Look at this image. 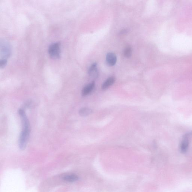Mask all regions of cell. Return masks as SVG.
Segmentation results:
<instances>
[{"label": "cell", "instance_id": "obj_1", "mask_svg": "<svg viewBox=\"0 0 192 192\" xmlns=\"http://www.w3.org/2000/svg\"><path fill=\"white\" fill-rule=\"evenodd\" d=\"M18 114L21 117L22 126V129L20 136L18 145L20 149L23 150L26 148L29 137L30 124L26 113L23 109H19L18 110Z\"/></svg>", "mask_w": 192, "mask_h": 192}, {"label": "cell", "instance_id": "obj_2", "mask_svg": "<svg viewBox=\"0 0 192 192\" xmlns=\"http://www.w3.org/2000/svg\"><path fill=\"white\" fill-rule=\"evenodd\" d=\"M60 43L52 44L49 47L48 52L50 56L52 59L57 60L60 56Z\"/></svg>", "mask_w": 192, "mask_h": 192}, {"label": "cell", "instance_id": "obj_3", "mask_svg": "<svg viewBox=\"0 0 192 192\" xmlns=\"http://www.w3.org/2000/svg\"><path fill=\"white\" fill-rule=\"evenodd\" d=\"M192 136V132H191L186 133L183 136L180 146V150L182 153H185L187 151L190 139Z\"/></svg>", "mask_w": 192, "mask_h": 192}, {"label": "cell", "instance_id": "obj_4", "mask_svg": "<svg viewBox=\"0 0 192 192\" xmlns=\"http://www.w3.org/2000/svg\"><path fill=\"white\" fill-rule=\"evenodd\" d=\"M95 86V83L94 82H92L86 86L82 90V95L86 96L88 95L92 91Z\"/></svg>", "mask_w": 192, "mask_h": 192}, {"label": "cell", "instance_id": "obj_5", "mask_svg": "<svg viewBox=\"0 0 192 192\" xmlns=\"http://www.w3.org/2000/svg\"><path fill=\"white\" fill-rule=\"evenodd\" d=\"M106 60L108 64L112 66L115 65L117 62V57L114 54L109 53L106 56Z\"/></svg>", "mask_w": 192, "mask_h": 192}, {"label": "cell", "instance_id": "obj_6", "mask_svg": "<svg viewBox=\"0 0 192 192\" xmlns=\"http://www.w3.org/2000/svg\"><path fill=\"white\" fill-rule=\"evenodd\" d=\"M1 56H5V60H6V58L10 56V47L7 44H3V45H1Z\"/></svg>", "mask_w": 192, "mask_h": 192}, {"label": "cell", "instance_id": "obj_7", "mask_svg": "<svg viewBox=\"0 0 192 192\" xmlns=\"http://www.w3.org/2000/svg\"><path fill=\"white\" fill-rule=\"evenodd\" d=\"M88 73L89 75L93 78H97L98 75L97 63H94L91 65L89 69Z\"/></svg>", "mask_w": 192, "mask_h": 192}, {"label": "cell", "instance_id": "obj_8", "mask_svg": "<svg viewBox=\"0 0 192 192\" xmlns=\"http://www.w3.org/2000/svg\"><path fill=\"white\" fill-rule=\"evenodd\" d=\"M115 81V79L114 77H110L104 83L102 86V89L103 90L108 88L109 87L113 85Z\"/></svg>", "mask_w": 192, "mask_h": 192}, {"label": "cell", "instance_id": "obj_9", "mask_svg": "<svg viewBox=\"0 0 192 192\" xmlns=\"http://www.w3.org/2000/svg\"><path fill=\"white\" fill-rule=\"evenodd\" d=\"M91 109L88 107H83L79 111V114L82 117H87L92 113Z\"/></svg>", "mask_w": 192, "mask_h": 192}, {"label": "cell", "instance_id": "obj_10", "mask_svg": "<svg viewBox=\"0 0 192 192\" xmlns=\"http://www.w3.org/2000/svg\"><path fill=\"white\" fill-rule=\"evenodd\" d=\"M63 179L64 181L72 182L77 181L79 179V177L74 174L68 175L64 176Z\"/></svg>", "mask_w": 192, "mask_h": 192}, {"label": "cell", "instance_id": "obj_11", "mask_svg": "<svg viewBox=\"0 0 192 192\" xmlns=\"http://www.w3.org/2000/svg\"><path fill=\"white\" fill-rule=\"evenodd\" d=\"M132 50L130 46H127L125 49L124 52V56L127 58H129L132 54Z\"/></svg>", "mask_w": 192, "mask_h": 192}, {"label": "cell", "instance_id": "obj_12", "mask_svg": "<svg viewBox=\"0 0 192 192\" xmlns=\"http://www.w3.org/2000/svg\"><path fill=\"white\" fill-rule=\"evenodd\" d=\"M7 63V60L5 59H1L0 61V67L1 68H4Z\"/></svg>", "mask_w": 192, "mask_h": 192}]
</instances>
